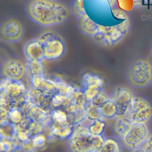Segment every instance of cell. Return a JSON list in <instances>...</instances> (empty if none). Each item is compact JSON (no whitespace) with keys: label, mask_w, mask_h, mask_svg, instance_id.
Listing matches in <instances>:
<instances>
[{"label":"cell","mask_w":152,"mask_h":152,"mask_svg":"<svg viewBox=\"0 0 152 152\" xmlns=\"http://www.w3.org/2000/svg\"><path fill=\"white\" fill-rule=\"evenodd\" d=\"M26 12L31 20L43 27L62 23L69 14L68 7L58 0H27Z\"/></svg>","instance_id":"obj_1"},{"label":"cell","mask_w":152,"mask_h":152,"mask_svg":"<svg viewBox=\"0 0 152 152\" xmlns=\"http://www.w3.org/2000/svg\"><path fill=\"white\" fill-rule=\"evenodd\" d=\"M104 139L103 135H94L80 125L68 138V146L71 152H99Z\"/></svg>","instance_id":"obj_2"},{"label":"cell","mask_w":152,"mask_h":152,"mask_svg":"<svg viewBox=\"0 0 152 152\" xmlns=\"http://www.w3.org/2000/svg\"><path fill=\"white\" fill-rule=\"evenodd\" d=\"M129 83L136 88H144L152 81V64L145 58H138L130 63L126 70Z\"/></svg>","instance_id":"obj_3"},{"label":"cell","mask_w":152,"mask_h":152,"mask_svg":"<svg viewBox=\"0 0 152 152\" xmlns=\"http://www.w3.org/2000/svg\"><path fill=\"white\" fill-rule=\"evenodd\" d=\"M42 45L44 59L54 60L61 57L65 51V43L63 38L52 31H45L37 38Z\"/></svg>","instance_id":"obj_4"},{"label":"cell","mask_w":152,"mask_h":152,"mask_svg":"<svg viewBox=\"0 0 152 152\" xmlns=\"http://www.w3.org/2000/svg\"><path fill=\"white\" fill-rule=\"evenodd\" d=\"M132 123H148L152 119V103L142 95H135L126 115Z\"/></svg>","instance_id":"obj_5"},{"label":"cell","mask_w":152,"mask_h":152,"mask_svg":"<svg viewBox=\"0 0 152 152\" xmlns=\"http://www.w3.org/2000/svg\"><path fill=\"white\" fill-rule=\"evenodd\" d=\"M24 34V25L19 18L11 16L0 23V38L9 43L20 41Z\"/></svg>","instance_id":"obj_6"},{"label":"cell","mask_w":152,"mask_h":152,"mask_svg":"<svg viewBox=\"0 0 152 152\" xmlns=\"http://www.w3.org/2000/svg\"><path fill=\"white\" fill-rule=\"evenodd\" d=\"M150 134L148 123H132L126 134L121 138L122 142L128 148L140 147Z\"/></svg>","instance_id":"obj_7"},{"label":"cell","mask_w":152,"mask_h":152,"mask_svg":"<svg viewBox=\"0 0 152 152\" xmlns=\"http://www.w3.org/2000/svg\"><path fill=\"white\" fill-rule=\"evenodd\" d=\"M1 73L2 77L20 81L27 73L26 63L17 58H7L1 64Z\"/></svg>","instance_id":"obj_8"},{"label":"cell","mask_w":152,"mask_h":152,"mask_svg":"<svg viewBox=\"0 0 152 152\" xmlns=\"http://www.w3.org/2000/svg\"><path fill=\"white\" fill-rule=\"evenodd\" d=\"M134 96L132 89L128 86L119 85L114 89L111 98L117 107V117L126 115Z\"/></svg>","instance_id":"obj_9"},{"label":"cell","mask_w":152,"mask_h":152,"mask_svg":"<svg viewBox=\"0 0 152 152\" xmlns=\"http://www.w3.org/2000/svg\"><path fill=\"white\" fill-rule=\"evenodd\" d=\"M22 110L26 117L31 120L41 123L45 128H49L52 123L50 116V112L29 101L24 104L22 107Z\"/></svg>","instance_id":"obj_10"},{"label":"cell","mask_w":152,"mask_h":152,"mask_svg":"<svg viewBox=\"0 0 152 152\" xmlns=\"http://www.w3.org/2000/svg\"><path fill=\"white\" fill-rule=\"evenodd\" d=\"M23 52L27 60L42 61L44 59L43 48L37 38L32 39L26 42Z\"/></svg>","instance_id":"obj_11"},{"label":"cell","mask_w":152,"mask_h":152,"mask_svg":"<svg viewBox=\"0 0 152 152\" xmlns=\"http://www.w3.org/2000/svg\"><path fill=\"white\" fill-rule=\"evenodd\" d=\"M28 100L29 102L41 107L50 112L53 110L51 104V96H48L43 93L37 88L31 87L27 91Z\"/></svg>","instance_id":"obj_12"},{"label":"cell","mask_w":152,"mask_h":152,"mask_svg":"<svg viewBox=\"0 0 152 152\" xmlns=\"http://www.w3.org/2000/svg\"><path fill=\"white\" fill-rule=\"evenodd\" d=\"M48 129L50 136L60 139H68L71 137L75 129V126L70 122L65 124L52 122Z\"/></svg>","instance_id":"obj_13"},{"label":"cell","mask_w":152,"mask_h":152,"mask_svg":"<svg viewBox=\"0 0 152 152\" xmlns=\"http://www.w3.org/2000/svg\"><path fill=\"white\" fill-rule=\"evenodd\" d=\"M65 111L68 114L69 122L75 127L81 125L87 119L86 106L71 104Z\"/></svg>","instance_id":"obj_14"},{"label":"cell","mask_w":152,"mask_h":152,"mask_svg":"<svg viewBox=\"0 0 152 152\" xmlns=\"http://www.w3.org/2000/svg\"><path fill=\"white\" fill-rule=\"evenodd\" d=\"M78 18L79 29L86 35L94 37L99 34L103 30L101 26L93 21L87 14Z\"/></svg>","instance_id":"obj_15"},{"label":"cell","mask_w":152,"mask_h":152,"mask_svg":"<svg viewBox=\"0 0 152 152\" xmlns=\"http://www.w3.org/2000/svg\"><path fill=\"white\" fill-rule=\"evenodd\" d=\"M117 117L114 123V131L116 135L122 138L128 131L132 122L126 116Z\"/></svg>","instance_id":"obj_16"},{"label":"cell","mask_w":152,"mask_h":152,"mask_svg":"<svg viewBox=\"0 0 152 152\" xmlns=\"http://www.w3.org/2000/svg\"><path fill=\"white\" fill-rule=\"evenodd\" d=\"M35 88L48 96H52L57 93L55 80L45 77L41 79Z\"/></svg>","instance_id":"obj_17"},{"label":"cell","mask_w":152,"mask_h":152,"mask_svg":"<svg viewBox=\"0 0 152 152\" xmlns=\"http://www.w3.org/2000/svg\"><path fill=\"white\" fill-rule=\"evenodd\" d=\"M99 152H123L122 145L115 138H105Z\"/></svg>","instance_id":"obj_18"},{"label":"cell","mask_w":152,"mask_h":152,"mask_svg":"<svg viewBox=\"0 0 152 152\" xmlns=\"http://www.w3.org/2000/svg\"><path fill=\"white\" fill-rule=\"evenodd\" d=\"M100 108L103 118L106 119H113L117 117V107L115 101L111 97Z\"/></svg>","instance_id":"obj_19"},{"label":"cell","mask_w":152,"mask_h":152,"mask_svg":"<svg viewBox=\"0 0 152 152\" xmlns=\"http://www.w3.org/2000/svg\"><path fill=\"white\" fill-rule=\"evenodd\" d=\"M25 63L27 73L29 74L30 77L44 76V69L42 61L27 60Z\"/></svg>","instance_id":"obj_20"},{"label":"cell","mask_w":152,"mask_h":152,"mask_svg":"<svg viewBox=\"0 0 152 152\" xmlns=\"http://www.w3.org/2000/svg\"><path fill=\"white\" fill-rule=\"evenodd\" d=\"M51 104L53 109L60 108L65 110L71 105V102L69 97L57 92L51 96Z\"/></svg>","instance_id":"obj_21"},{"label":"cell","mask_w":152,"mask_h":152,"mask_svg":"<svg viewBox=\"0 0 152 152\" xmlns=\"http://www.w3.org/2000/svg\"><path fill=\"white\" fill-rule=\"evenodd\" d=\"M106 127V123L102 119L90 121L86 126L88 131L94 135H103Z\"/></svg>","instance_id":"obj_22"},{"label":"cell","mask_w":152,"mask_h":152,"mask_svg":"<svg viewBox=\"0 0 152 152\" xmlns=\"http://www.w3.org/2000/svg\"><path fill=\"white\" fill-rule=\"evenodd\" d=\"M50 116L52 122L54 123L65 124L69 122L68 114L64 109H53L50 111Z\"/></svg>","instance_id":"obj_23"},{"label":"cell","mask_w":152,"mask_h":152,"mask_svg":"<svg viewBox=\"0 0 152 152\" xmlns=\"http://www.w3.org/2000/svg\"><path fill=\"white\" fill-rule=\"evenodd\" d=\"M55 82L57 92L69 97L77 88L66 82L60 79L54 80Z\"/></svg>","instance_id":"obj_24"},{"label":"cell","mask_w":152,"mask_h":152,"mask_svg":"<svg viewBox=\"0 0 152 152\" xmlns=\"http://www.w3.org/2000/svg\"><path fill=\"white\" fill-rule=\"evenodd\" d=\"M25 115L22 108L12 107L8 110V120L15 125H18L24 118Z\"/></svg>","instance_id":"obj_25"},{"label":"cell","mask_w":152,"mask_h":152,"mask_svg":"<svg viewBox=\"0 0 152 152\" xmlns=\"http://www.w3.org/2000/svg\"><path fill=\"white\" fill-rule=\"evenodd\" d=\"M87 118L88 120L92 121L103 118L101 108L90 102L88 103L86 106Z\"/></svg>","instance_id":"obj_26"},{"label":"cell","mask_w":152,"mask_h":152,"mask_svg":"<svg viewBox=\"0 0 152 152\" xmlns=\"http://www.w3.org/2000/svg\"><path fill=\"white\" fill-rule=\"evenodd\" d=\"M82 81L83 86L88 85H97L102 86L103 84V80L100 76L90 73H86L84 74L82 77Z\"/></svg>","instance_id":"obj_27"},{"label":"cell","mask_w":152,"mask_h":152,"mask_svg":"<svg viewBox=\"0 0 152 152\" xmlns=\"http://www.w3.org/2000/svg\"><path fill=\"white\" fill-rule=\"evenodd\" d=\"M19 145L20 143L15 137H6L0 141V152H10Z\"/></svg>","instance_id":"obj_28"},{"label":"cell","mask_w":152,"mask_h":152,"mask_svg":"<svg viewBox=\"0 0 152 152\" xmlns=\"http://www.w3.org/2000/svg\"><path fill=\"white\" fill-rule=\"evenodd\" d=\"M71 104L76 106H86L88 102L87 101L83 89H77L69 97Z\"/></svg>","instance_id":"obj_29"},{"label":"cell","mask_w":152,"mask_h":152,"mask_svg":"<svg viewBox=\"0 0 152 152\" xmlns=\"http://www.w3.org/2000/svg\"><path fill=\"white\" fill-rule=\"evenodd\" d=\"M14 137L18 140L20 145H24L30 142L33 136L28 129H23L16 127Z\"/></svg>","instance_id":"obj_30"},{"label":"cell","mask_w":152,"mask_h":152,"mask_svg":"<svg viewBox=\"0 0 152 152\" xmlns=\"http://www.w3.org/2000/svg\"><path fill=\"white\" fill-rule=\"evenodd\" d=\"M82 89L88 103L91 102V100L102 91V86L97 85H88L83 86Z\"/></svg>","instance_id":"obj_31"},{"label":"cell","mask_w":152,"mask_h":152,"mask_svg":"<svg viewBox=\"0 0 152 152\" xmlns=\"http://www.w3.org/2000/svg\"><path fill=\"white\" fill-rule=\"evenodd\" d=\"M48 140V139L46 135L44 133H42L33 136L31 139V142L34 148L37 150L44 147Z\"/></svg>","instance_id":"obj_32"},{"label":"cell","mask_w":152,"mask_h":152,"mask_svg":"<svg viewBox=\"0 0 152 152\" xmlns=\"http://www.w3.org/2000/svg\"><path fill=\"white\" fill-rule=\"evenodd\" d=\"M72 10L78 18L86 15L84 7V0H74L72 5Z\"/></svg>","instance_id":"obj_33"},{"label":"cell","mask_w":152,"mask_h":152,"mask_svg":"<svg viewBox=\"0 0 152 152\" xmlns=\"http://www.w3.org/2000/svg\"><path fill=\"white\" fill-rule=\"evenodd\" d=\"M0 129L5 137H14L16 127L15 125L7 120L0 124Z\"/></svg>","instance_id":"obj_34"},{"label":"cell","mask_w":152,"mask_h":152,"mask_svg":"<svg viewBox=\"0 0 152 152\" xmlns=\"http://www.w3.org/2000/svg\"><path fill=\"white\" fill-rule=\"evenodd\" d=\"M28 129L30 132L32 136H34L37 134L44 133L45 127L43 124L39 122L31 120L28 125Z\"/></svg>","instance_id":"obj_35"},{"label":"cell","mask_w":152,"mask_h":152,"mask_svg":"<svg viewBox=\"0 0 152 152\" xmlns=\"http://www.w3.org/2000/svg\"><path fill=\"white\" fill-rule=\"evenodd\" d=\"M110 97H109L106 93L102 91L91 100L90 103L93 104L94 105L101 107L106 101H107L110 99Z\"/></svg>","instance_id":"obj_36"},{"label":"cell","mask_w":152,"mask_h":152,"mask_svg":"<svg viewBox=\"0 0 152 152\" xmlns=\"http://www.w3.org/2000/svg\"><path fill=\"white\" fill-rule=\"evenodd\" d=\"M0 108L10 109L11 108V100L5 93L0 92Z\"/></svg>","instance_id":"obj_37"},{"label":"cell","mask_w":152,"mask_h":152,"mask_svg":"<svg viewBox=\"0 0 152 152\" xmlns=\"http://www.w3.org/2000/svg\"><path fill=\"white\" fill-rule=\"evenodd\" d=\"M142 148L145 152H152V134H150L145 141L141 145Z\"/></svg>","instance_id":"obj_38"},{"label":"cell","mask_w":152,"mask_h":152,"mask_svg":"<svg viewBox=\"0 0 152 152\" xmlns=\"http://www.w3.org/2000/svg\"><path fill=\"white\" fill-rule=\"evenodd\" d=\"M8 109L5 108H0V124L8 120Z\"/></svg>","instance_id":"obj_39"},{"label":"cell","mask_w":152,"mask_h":152,"mask_svg":"<svg viewBox=\"0 0 152 152\" xmlns=\"http://www.w3.org/2000/svg\"><path fill=\"white\" fill-rule=\"evenodd\" d=\"M10 81L11 80L2 77V79L0 80V92L1 93H5V91L7 89V86Z\"/></svg>","instance_id":"obj_40"},{"label":"cell","mask_w":152,"mask_h":152,"mask_svg":"<svg viewBox=\"0 0 152 152\" xmlns=\"http://www.w3.org/2000/svg\"><path fill=\"white\" fill-rule=\"evenodd\" d=\"M10 152H26L24 150V148L21 145H19L12 150H11Z\"/></svg>","instance_id":"obj_41"},{"label":"cell","mask_w":152,"mask_h":152,"mask_svg":"<svg viewBox=\"0 0 152 152\" xmlns=\"http://www.w3.org/2000/svg\"><path fill=\"white\" fill-rule=\"evenodd\" d=\"M129 152H145V151L142 148L140 147L132 148Z\"/></svg>","instance_id":"obj_42"},{"label":"cell","mask_w":152,"mask_h":152,"mask_svg":"<svg viewBox=\"0 0 152 152\" xmlns=\"http://www.w3.org/2000/svg\"><path fill=\"white\" fill-rule=\"evenodd\" d=\"M134 3L137 2L138 4V3H140L142 0H134Z\"/></svg>","instance_id":"obj_43"}]
</instances>
